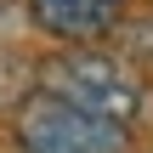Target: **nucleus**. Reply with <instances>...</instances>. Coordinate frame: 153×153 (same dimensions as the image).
<instances>
[{"label":"nucleus","mask_w":153,"mask_h":153,"mask_svg":"<svg viewBox=\"0 0 153 153\" xmlns=\"http://www.w3.org/2000/svg\"><path fill=\"white\" fill-rule=\"evenodd\" d=\"M28 17L40 34H51L62 45H97L119 28L125 0H28Z\"/></svg>","instance_id":"7ed1b4c3"},{"label":"nucleus","mask_w":153,"mask_h":153,"mask_svg":"<svg viewBox=\"0 0 153 153\" xmlns=\"http://www.w3.org/2000/svg\"><path fill=\"white\" fill-rule=\"evenodd\" d=\"M11 142L17 153H131V131L51 91H28L11 114Z\"/></svg>","instance_id":"f03ea898"},{"label":"nucleus","mask_w":153,"mask_h":153,"mask_svg":"<svg viewBox=\"0 0 153 153\" xmlns=\"http://www.w3.org/2000/svg\"><path fill=\"white\" fill-rule=\"evenodd\" d=\"M40 91L74 102L85 114H102L119 131H136L148 119V85H142V74L125 57L102 51V45H62L57 57H45L40 62Z\"/></svg>","instance_id":"f257e3e1"}]
</instances>
